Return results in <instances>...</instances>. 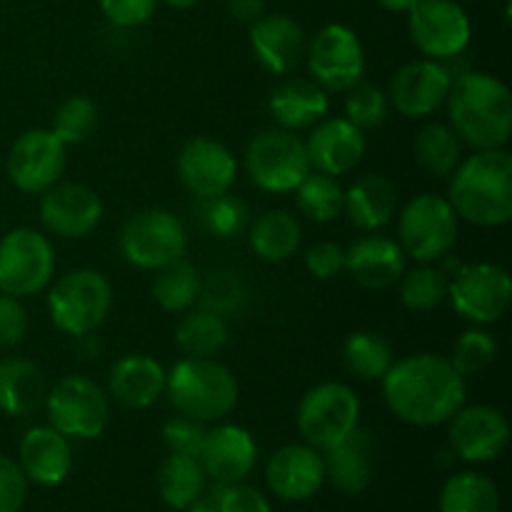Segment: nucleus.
<instances>
[{
    "label": "nucleus",
    "mask_w": 512,
    "mask_h": 512,
    "mask_svg": "<svg viewBox=\"0 0 512 512\" xmlns=\"http://www.w3.org/2000/svg\"><path fill=\"white\" fill-rule=\"evenodd\" d=\"M390 413L415 428L445 425L465 405L468 383L445 355L415 353L395 358L380 380Z\"/></svg>",
    "instance_id": "f257e3e1"
},
{
    "label": "nucleus",
    "mask_w": 512,
    "mask_h": 512,
    "mask_svg": "<svg viewBox=\"0 0 512 512\" xmlns=\"http://www.w3.org/2000/svg\"><path fill=\"white\" fill-rule=\"evenodd\" d=\"M445 105L448 125L470 150L508 145L512 135V95L498 75L483 70H465L455 75Z\"/></svg>",
    "instance_id": "f03ea898"
},
{
    "label": "nucleus",
    "mask_w": 512,
    "mask_h": 512,
    "mask_svg": "<svg viewBox=\"0 0 512 512\" xmlns=\"http://www.w3.org/2000/svg\"><path fill=\"white\" fill-rule=\"evenodd\" d=\"M448 203L458 220L503 228L512 220V155L505 148L473 150L450 175Z\"/></svg>",
    "instance_id": "7ed1b4c3"
},
{
    "label": "nucleus",
    "mask_w": 512,
    "mask_h": 512,
    "mask_svg": "<svg viewBox=\"0 0 512 512\" xmlns=\"http://www.w3.org/2000/svg\"><path fill=\"white\" fill-rule=\"evenodd\" d=\"M165 395L175 413L198 423H220L240 400V383L228 365L215 358H180L165 378Z\"/></svg>",
    "instance_id": "20e7f679"
},
{
    "label": "nucleus",
    "mask_w": 512,
    "mask_h": 512,
    "mask_svg": "<svg viewBox=\"0 0 512 512\" xmlns=\"http://www.w3.org/2000/svg\"><path fill=\"white\" fill-rule=\"evenodd\" d=\"M113 308V285L100 270L78 268L48 285L50 323L70 338L95 333Z\"/></svg>",
    "instance_id": "39448f33"
},
{
    "label": "nucleus",
    "mask_w": 512,
    "mask_h": 512,
    "mask_svg": "<svg viewBox=\"0 0 512 512\" xmlns=\"http://www.w3.org/2000/svg\"><path fill=\"white\" fill-rule=\"evenodd\" d=\"M118 250L125 263L140 270H160L185 258L188 230L183 220L165 208H145L130 215L118 233Z\"/></svg>",
    "instance_id": "423d86ee"
},
{
    "label": "nucleus",
    "mask_w": 512,
    "mask_h": 512,
    "mask_svg": "<svg viewBox=\"0 0 512 512\" xmlns=\"http://www.w3.org/2000/svg\"><path fill=\"white\" fill-rule=\"evenodd\" d=\"M245 170L258 190L270 195L293 193L310 173L305 140L285 128H268L253 135L245 148Z\"/></svg>",
    "instance_id": "0eeeda50"
},
{
    "label": "nucleus",
    "mask_w": 512,
    "mask_h": 512,
    "mask_svg": "<svg viewBox=\"0 0 512 512\" xmlns=\"http://www.w3.org/2000/svg\"><path fill=\"white\" fill-rule=\"evenodd\" d=\"M295 425L303 443L325 453L360 425V398L350 385L328 380L300 398Z\"/></svg>",
    "instance_id": "6e6552de"
},
{
    "label": "nucleus",
    "mask_w": 512,
    "mask_h": 512,
    "mask_svg": "<svg viewBox=\"0 0 512 512\" xmlns=\"http://www.w3.org/2000/svg\"><path fill=\"white\" fill-rule=\"evenodd\" d=\"M458 215L445 195L420 193L398 215V245L415 263H438L458 240Z\"/></svg>",
    "instance_id": "1a4fd4ad"
},
{
    "label": "nucleus",
    "mask_w": 512,
    "mask_h": 512,
    "mask_svg": "<svg viewBox=\"0 0 512 512\" xmlns=\"http://www.w3.org/2000/svg\"><path fill=\"white\" fill-rule=\"evenodd\" d=\"M48 425L68 440H95L110 423V398L85 375H65L45 395Z\"/></svg>",
    "instance_id": "9d476101"
},
{
    "label": "nucleus",
    "mask_w": 512,
    "mask_h": 512,
    "mask_svg": "<svg viewBox=\"0 0 512 512\" xmlns=\"http://www.w3.org/2000/svg\"><path fill=\"white\" fill-rule=\"evenodd\" d=\"M55 275V248L35 228H13L0 238V293L33 298L48 290Z\"/></svg>",
    "instance_id": "9b49d317"
},
{
    "label": "nucleus",
    "mask_w": 512,
    "mask_h": 512,
    "mask_svg": "<svg viewBox=\"0 0 512 512\" xmlns=\"http://www.w3.org/2000/svg\"><path fill=\"white\" fill-rule=\"evenodd\" d=\"M305 65L320 88L328 93H345L363 80L365 48L353 28L328 23L308 40Z\"/></svg>",
    "instance_id": "f8f14e48"
},
{
    "label": "nucleus",
    "mask_w": 512,
    "mask_h": 512,
    "mask_svg": "<svg viewBox=\"0 0 512 512\" xmlns=\"http://www.w3.org/2000/svg\"><path fill=\"white\" fill-rule=\"evenodd\" d=\"M448 298L453 310L473 325H493L508 315L512 303V280L503 265H463L448 280Z\"/></svg>",
    "instance_id": "ddd939ff"
},
{
    "label": "nucleus",
    "mask_w": 512,
    "mask_h": 512,
    "mask_svg": "<svg viewBox=\"0 0 512 512\" xmlns=\"http://www.w3.org/2000/svg\"><path fill=\"white\" fill-rule=\"evenodd\" d=\"M415 48L430 60L450 63L468 50L473 25L458 0H420L408 13Z\"/></svg>",
    "instance_id": "4468645a"
},
{
    "label": "nucleus",
    "mask_w": 512,
    "mask_h": 512,
    "mask_svg": "<svg viewBox=\"0 0 512 512\" xmlns=\"http://www.w3.org/2000/svg\"><path fill=\"white\" fill-rule=\"evenodd\" d=\"M68 168V145L50 128H33L18 135L8 150L5 170L20 193L43 195L60 183Z\"/></svg>",
    "instance_id": "2eb2a0df"
},
{
    "label": "nucleus",
    "mask_w": 512,
    "mask_h": 512,
    "mask_svg": "<svg viewBox=\"0 0 512 512\" xmlns=\"http://www.w3.org/2000/svg\"><path fill=\"white\" fill-rule=\"evenodd\" d=\"M445 425L450 453L465 463L498 460L510 445L508 418L493 405H463Z\"/></svg>",
    "instance_id": "dca6fc26"
},
{
    "label": "nucleus",
    "mask_w": 512,
    "mask_h": 512,
    "mask_svg": "<svg viewBox=\"0 0 512 512\" xmlns=\"http://www.w3.org/2000/svg\"><path fill=\"white\" fill-rule=\"evenodd\" d=\"M175 170L183 188L198 200L215 198L233 190L238 180V160L228 145L208 135H195L185 140L175 158Z\"/></svg>",
    "instance_id": "f3484780"
},
{
    "label": "nucleus",
    "mask_w": 512,
    "mask_h": 512,
    "mask_svg": "<svg viewBox=\"0 0 512 512\" xmlns=\"http://www.w3.org/2000/svg\"><path fill=\"white\" fill-rule=\"evenodd\" d=\"M453 78L455 73L448 63L430 58L410 60L390 80L388 100L403 118L423 120L445 105Z\"/></svg>",
    "instance_id": "a211bd4d"
},
{
    "label": "nucleus",
    "mask_w": 512,
    "mask_h": 512,
    "mask_svg": "<svg viewBox=\"0 0 512 512\" xmlns=\"http://www.w3.org/2000/svg\"><path fill=\"white\" fill-rule=\"evenodd\" d=\"M100 220L103 203L88 185L60 180L40 195V223L55 238L83 240L98 230Z\"/></svg>",
    "instance_id": "6ab92c4d"
},
{
    "label": "nucleus",
    "mask_w": 512,
    "mask_h": 512,
    "mask_svg": "<svg viewBox=\"0 0 512 512\" xmlns=\"http://www.w3.org/2000/svg\"><path fill=\"white\" fill-rule=\"evenodd\" d=\"M265 483L275 498L285 503H303L325 485L323 453L308 443L283 445L265 465Z\"/></svg>",
    "instance_id": "aec40b11"
},
{
    "label": "nucleus",
    "mask_w": 512,
    "mask_h": 512,
    "mask_svg": "<svg viewBox=\"0 0 512 512\" xmlns=\"http://www.w3.org/2000/svg\"><path fill=\"white\" fill-rule=\"evenodd\" d=\"M305 150H308L310 168L340 178V175L353 173L363 163L368 140H365V130L350 123L345 115L343 118L325 115L320 123L310 128V135L305 138Z\"/></svg>",
    "instance_id": "412c9836"
},
{
    "label": "nucleus",
    "mask_w": 512,
    "mask_h": 512,
    "mask_svg": "<svg viewBox=\"0 0 512 512\" xmlns=\"http://www.w3.org/2000/svg\"><path fill=\"white\" fill-rule=\"evenodd\" d=\"M198 460L208 480H213L215 485L243 483L258 463V445L243 425L220 420L205 433Z\"/></svg>",
    "instance_id": "4be33fe9"
},
{
    "label": "nucleus",
    "mask_w": 512,
    "mask_h": 512,
    "mask_svg": "<svg viewBox=\"0 0 512 512\" xmlns=\"http://www.w3.org/2000/svg\"><path fill=\"white\" fill-rule=\"evenodd\" d=\"M250 48L268 73L290 75L305 60L308 35L290 15H263L250 25Z\"/></svg>",
    "instance_id": "5701e85b"
},
{
    "label": "nucleus",
    "mask_w": 512,
    "mask_h": 512,
    "mask_svg": "<svg viewBox=\"0 0 512 512\" xmlns=\"http://www.w3.org/2000/svg\"><path fill=\"white\" fill-rule=\"evenodd\" d=\"M408 268V255L398 240L378 233H368L345 250V273L368 290H388Z\"/></svg>",
    "instance_id": "b1692460"
},
{
    "label": "nucleus",
    "mask_w": 512,
    "mask_h": 512,
    "mask_svg": "<svg viewBox=\"0 0 512 512\" xmlns=\"http://www.w3.org/2000/svg\"><path fill=\"white\" fill-rule=\"evenodd\" d=\"M165 378L168 370L153 355L128 353L110 365L105 393L123 408L145 410L165 395Z\"/></svg>",
    "instance_id": "393cba45"
},
{
    "label": "nucleus",
    "mask_w": 512,
    "mask_h": 512,
    "mask_svg": "<svg viewBox=\"0 0 512 512\" xmlns=\"http://www.w3.org/2000/svg\"><path fill=\"white\" fill-rule=\"evenodd\" d=\"M18 465L28 483L45 485V488L60 485L73 470L70 440L53 425H35L20 440Z\"/></svg>",
    "instance_id": "a878e982"
},
{
    "label": "nucleus",
    "mask_w": 512,
    "mask_h": 512,
    "mask_svg": "<svg viewBox=\"0 0 512 512\" xmlns=\"http://www.w3.org/2000/svg\"><path fill=\"white\" fill-rule=\"evenodd\" d=\"M268 110L278 128L293 130V133L310 130L328 115V90L320 88L313 78L293 75V78H285L275 85L268 98Z\"/></svg>",
    "instance_id": "bb28decb"
},
{
    "label": "nucleus",
    "mask_w": 512,
    "mask_h": 512,
    "mask_svg": "<svg viewBox=\"0 0 512 512\" xmlns=\"http://www.w3.org/2000/svg\"><path fill=\"white\" fill-rule=\"evenodd\" d=\"M375 443L368 430L358 428L323 453L325 480L343 495H360L373 480Z\"/></svg>",
    "instance_id": "cd10ccee"
},
{
    "label": "nucleus",
    "mask_w": 512,
    "mask_h": 512,
    "mask_svg": "<svg viewBox=\"0 0 512 512\" xmlns=\"http://www.w3.org/2000/svg\"><path fill=\"white\" fill-rule=\"evenodd\" d=\"M343 215L363 233H378L398 215V190L393 180L368 173L355 180L343 198Z\"/></svg>",
    "instance_id": "c85d7f7f"
},
{
    "label": "nucleus",
    "mask_w": 512,
    "mask_h": 512,
    "mask_svg": "<svg viewBox=\"0 0 512 512\" xmlns=\"http://www.w3.org/2000/svg\"><path fill=\"white\" fill-rule=\"evenodd\" d=\"M48 380L28 358L0 360V410L13 418H28L45 405Z\"/></svg>",
    "instance_id": "c756f323"
},
{
    "label": "nucleus",
    "mask_w": 512,
    "mask_h": 512,
    "mask_svg": "<svg viewBox=\"0 0 512 512\" xmlns=\"http://www.w3.org/2000/svg\"><path fill=\"white\" fill-rule=\"evenodd\" d=\"M248 245L253 255L265 263H283L290 255L298 253L303 243V228L298 218L283 208H273L260 213L248 225Z\"/></svg>",
    "instance_id": "7c9ffc66"
},
{
    "label": "nucleus",
    "mask_w": 512,
    "mask_h": 512,
    "mask_svg": "<svg viewBox=\"0 0 512 512\" xmlns=\"http://www.w3.org/2000/svg\"><path fill=\"white\" fill-rule=\"evenodd\" d=\"M228 338V320L208 308L185 310L175 328V345L188 358H213L228 345Z\"/></svg>",
    "instance_id": "2f4dec72"
},
{
    "label": "nucleus",
    "mask_w": 512,
    "mask_h": 512,
    "mask_svg": "<svg viewBox=\"0 0 512 512\" xmlns=\"http://www.w3.org/2000/svg\"><path fill=\"white\" fill-rule=\"evenodd\" d=\"M503 498L493 478L463 470L445 480L438 498L440 512H500Z\"/></svg>",
    "instance_id": "473e14b6"
},
{
    "label": "nucleus",
    "mask_w": 512,
    "mask_h": 512,
    "mask_svg": "<svg viewBox=\"0 0 512 512\" xmlns=\"http://www.w3.org/2000/svg\"><path fill=\"white\" fill-rule=\"evenodd\" d=\"M205 483H208V475L200 460L188 458V455L168 453L158 470L160 500L180 512L188 510V505L205 493Z\"/></svg>",
    "instance_id": "72a5a7b5"
},
{
    "label": "nucleus",
    "mask_w": 512,
    "mask_h": 512,
    "mask_svg": "<svg viewBox=\"0 0 512 512\" xmlns=\"http://www.w3.org/2000/svg\"><path fill=\"white\" fill-rule=\"evenodd\" d=\"M463 140L448 123H428L413 140V153L420 168L435 178H450L463 160Z\"/></svg>",
    "instance_id": "f704fd0d"
},
{
    "label": "nucleus",
    "mask_w": 512,
    "mask_h": 512,
    "mask_svg": "<svg viewBox=\"0 0 512 512\" xmlns=\"http://www.w3.org/2000/svg\"><path fill=\"white\" fill-rule=\"evenodd\" d=\"M200 283H203V275L188 260H175V263L165 265V268L155 270L153 285H150V293L153 300L165 310V313H180L195 308L198 305L200 295Z\"/></svg>",
    "instance_id": "c9c22d12"
},
{
    "label": "nucleus",
    "mask_w": 512,
    "mask_h": 512,
    "mask_svg": "<svg viewBox=\"0 0 512 512\" xmlns=\"http://www.w3.org/2000/svg\"><path fill=\"white\" fill-rule=\"evenodd\" d=\"M395 363L393 345L388 338L370 330H358L348 335L343 343V365L348 373H353L358 380H383L390 365Z\"/></svg>",
    "instance_id": "e433bc0d"
},
{
    "label": "nucleus",
    "mask_w": 512,
    "mask_h": 512,
    "mask_svg": "<svg viewBox=\"0 0 512 512\" xmlns=\"http://www.w3.org/2000/svg\"><path fill=\"white\" fill-rule=\"evenodd\" d=\"M293 193L298 210L313 223H333L343 215L345 188L333 175L310 170Z\"/></svg>",
    "instance_id": "4c0bfd02"
},
{
    "label": "nucleus",
    "mask_w": 512,
    "mask_h": 512,
    "mask_svg": "<svg viewBox=\"0 0 512 512\" xmlns=\"http://www.w3.org/2000/svg\"><path fill=\"white\" fill-rule=\"evenodd\" d=\"M400 303L415 313H428L448 298V275L435 263H418L400 275Z\"/></svg>",
    "instance_id": "58836bf2"
},
{
    "label": "nucleus",
    "mask_w": 512,
    "mask_h": 512,
    "mask_svg": "<svg viewBox=\"0 0 512 512\" xmlns=\"http://www.w3.org/2000/svg\"><path fill=\"white\" fill-rule=\"evenodd\" d=\"M198 223L203 225L205 233L218 240L238 238L250 225L248 205L230 190L215 198H205L198 205Z\"/></svg>",
    "instance_id": "ea45409f"
},
{
    "label": "nucleus",
    "mask_w": 512,
    "mask_h": 512,
    "mask_svg": "<svg viewBox=\"0 0 512 512\" xmlns=\"http://www.w3.org/2000/svg\"><path fill=\"white\" fill-rule=\"evenodd\" d=\"M95 128H98V108L85 95H70L55 108L53 120H50V130L65 145L85 143L95 133Z\"/></svg>",
    "instance_id": "a19ab883"
},
{
    "label": "nucleus",
    "mask_w": 512,
    "mask_h": 512,
    "mask_svg": "<svg viewBox=\"0 0 512 512\" xmlns=\"http://www.w3.org/2000/svg\"><path fill=\"white\" fill-rule=\"evenodd\" d=\"M498 358V340L493 333L478 325V328H470L455 340L453 353H450V363L453 368L463 375L465 380L473 378V375L485 373L490 365Z\"/></svg>",
    "instance_id": "79ce46f5"
},
{
    "label": "nucleus",
    "mask_w": 512,
    "mask_h": 512,
    "mask_svg": "<svg viewBox=\"0 0 512 512\" xmlns=\"http://www.w3.org/2000/svg\"><path fill=\"white\" fill-rule=\"evenodd\" d=\"M245 295H248V290H245V283L240 280V275L235 270L220 268L208 273V278H203L198 303L200 308H208L213 313L228 318V315L238 313L243 308Z\"/></svg>",
    "instance_id": "37998d69"
},
{
    "label": "nucleus",
    "mask_w": 512,
    "mask_h": 512,
    "mask_svg": "<svg viewBox=\"0 0 512 512\" xmlns=\"http://www.w3.org/2000/svg\"><path fill=\"white\" fill-rule=\"evenodd\" d=\"M345 118L360 130L378 128L385 123L390 113V100L383 88L373 83H355L353 88L345 90Z\"/></svg>",
    "instance_id": "c03bdc74"
},
{
    "label": "nucleus",
    "mask_w": 512,
    "mask_h": 512,
    "mask_svg": "<svg viewBox=\"0 0 512 512\" xmlns=\"http://www.w3.org/2000/svg\"><path fill=\"white\" fill-rule=\"evenodd\" d=\"M205 433H208L205 423L185 418V415H175L163 425V443L168 453L198 458L205 443Z\"/></svg>",
    "instance_id": "a18cd8bd"
},
{
    "label": "nucleus",
    "mask_w": 512,
    "mask_h": 512,
    "mask_svg": "<svg viewBox=\"0 0 512 512\" xmlns=\"http://www.w3.org/2000/svg\"><path fill=\"white\" fill-rule=\"evenodd\" d=\"M215 498H218V512H273L268 495L260 493L253 485L230 483L215 485Z\"/></svg>",
    "instance_id": "49530a36"
},
{
    "label": "nucleus",
    "mask_w": 512,
    "mask_h": 512,
    "mask_svg": "<svg viewBox=\"0 0 512 512\" xmlns=\"http://www.w3.org/2000/svg\"><path fill=\"white\" fill-rule=\"evenodd\" d=\"M160 0H100L105 20L115 28H138L148 23Z\"/></svg>",
    "instance_id": "de8ad7c7"
},
{
    "label": "nucleus",
    "mask_w": 512,
    "mask_h": 512,
    "mask_svg": "<svg viewBox=\"0 0 512 512\" xmlns=\"http://www.w3.org/2000/svg\"><path fill=\"white\" fill-rule=\"evenodd\" d=\"M28 498V478L18 460L0 455V512H20Z\"/></svg>",
    "instance_id": "09e8293b"
},
{
    "label": "nucleus",
    "mask_w": 512,
    "mask_h": 512,
    "mask_svg": "<svg viewBox=\"0 0 512 512\" xmlns=\"http://www.w3.org/2000/svg\"><path fill=\"white\" fill-rule=\"evenodd\" d=\"M28 328V310L23 308L20 298L0 293V345L3 348L20 345L25 340V335H28Z\"/></svg>",
    "instance_id": "8fccbe9b"
},
{
    "label": "nucleus",
    "mask_w": 512,
    "mask_h": 512,
    "mask_svg": "<svg viewBox=\"0 0 512 512\" xmlns=\"http://www.w3.org/2000/svg\"><path fill=\"white\" fill-rule=\"evenodd\" d=\"M305 268L318 280L338 278L340 273H345V250L338 243H330V240L315 243L305 253Z\"/></svg>",
    "instance_id": "3c124183"
},
{
    "label": "nucleus",
    "mask_w": 512,
    "mask_h": 512,
    "mask_svg": "<svg viewBox=\"0 0 512 512\" xmlns=\"http://www.w3.org/2000/svg\"><path fill=\"white\" fill-rule=\"evenodd\" d=\"M225 8L238 23L253 25L265 15V0H225Z\"/></svg>",
    "instance_id": "603ef678"
},
{
    "label": "nucleus",
    "mask_w": 512,
    "mask_h": 512,
    "mask_svg": "<svg viewBox=\"0 0 512 512\" xmlns=\"http://www.w3.org/2000/svg\"><path fill=\"white\" fill-rule=\"evenodd\" d=\"M78 340V350H80V355H83L85 360H95L100 355V343H98V338H95L93 333H88V335H80V338H75Z\"/></svg>",
    "instance_id": "864d4df0"
},
{
    "label": "nucleus",
    "mask_w": 512,
    "mask_h": 512,
    "mask_svg": "<svg viewBox=\"0 0 512 512\" xmlns=\"http://www.w3.org/2000/svg\"><path fill=\"white\" fill-rule=\"evenodd\" d=\"M185 512H218V498H215V490L213 493H203L200 498H195Z\"/></svg>",
    "instance_id": "5fc2aeb1"
},
{
    "label": "nucleus",
    "mask_w": 512,
    "mask_h": 512,
    "mask_svg": "<svg viewBox=\"0 0 512 512\" xmlns=\"http://www.w3.org/2000/svg\"><path fill=\"white\" fill-rule=\"evenodd\" d=\"M378 3H380V8L388 10V13L408 15L410 10L420 3V0H378Z\"/></svg>",
    "instance_id": "6e6d98bb"
},
{
    "label": "nucleus",
    "mask_w": 512,
    "mask_h": 512,
    "mask_svg": "<svg viewBox=\"0 0 512 512\" xmlns=\"http://www.w3.org/2000/svg\"><path fill=\"white\" fill-rule=\"evenodd\" d=\"M163 3H168L170 8H178V10H188V8H195V5L200 3V0H163Z\"/></svg>",
    "instance_id": "4d7b16f0"
}]
</instances>
